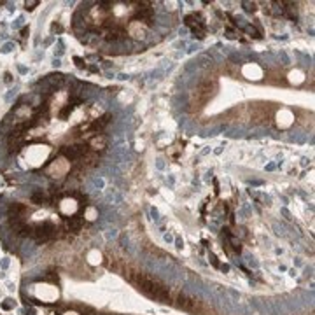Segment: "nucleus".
<instances>
[{
  "label": "nucleus",
  "mask_w": 315,
  "mask_h": 315,
  "mask_svg": "<svg viewBox=\"0 0 315 315\" xmlns=\"http://www.w3.org/2000/svg\"><path fill=\"white\" fill-rule=\"evenodd\" d=\"M156 166H158V170H163V168H165V163H163V159H158Z\"/></svg>",
  "instance_id": "nucleus-20"
},
{
  "label": "nucleus",
  "mask_w": 315,
  "mask_h": 315,
  "mask_svg": "<svg viewBox=\"0 0 315 315\" xmlns=\"http://www.w3.org/2000/svg\"><path fill=\"white\" fill-rule=\"evenodd\" d=\"M194 305H196V301H194L193 298H187L186 294H180V296H179V303H177L179 308L187 310V312H194V310H196Z\"/></svg>",
  "instance_id": "nucleus-3"
},
{
  "label": "nucleus",
  "mask_w": 315,
  "mask_h": 315,
  "mask_svg": "<svg viewBox=\"0 0 315 315\" xmlns=\"http://www.w3.org/2000/svg\"><path fill=\"white\" fill-rule=\"evenodd\" d=\"M4 81H5L7 84H11V82H12V75H11L9 72H5V74H4Z\"/></svg>",
  "instance_id": "nucleus-15"
},
{
  "label": "nucleus",
  "mask_w": 315,
  "mask_h": 315,
  "mask_svg": "<svg viewBox=\"0 0 315 315\" xmlns=\"http://www.w3.org/2000/svg\"><path fill=\"white\" fill-rule=\"evenodd\" d=\"M18 72H19V74H23V75H25V74H26V72H28V68H26V67H23V65H18Z\"/></svg>",
  "instance_id": "nucleus-18"
},
{
  "label": "nucleus",
  "mask_w": 315,
  "mask_h": 315,
  "mask_svg": "<svg viewBox=\"0 0 315 315\" xmlns=\"http://www.w3.org/2000/svg\"><path fill=\"white\" fill-rule=\"evenodd\" d=\"M91 182H93V186H95L96 189H103L105 187V180L102 179V177H93Z\"/></svg>",
  "instance_id": "nucleus-7"
},
{
  "label": "nucleus",
  "mask_w": 315,
  "mask_h": 315,
  "mask_svg": "<svg viewBox=\"0 0 315 315\" xmlns=\"http://www.w3.org/2000/svg\"><path fill=\"white\" fill-rule=\"evenodd\" d=\"M53 67H54V68L61 67V60H60V58H54V60H53Z\"/></svg>",
  "instance_id": "nucleus-17"
},
{
  "label": "nucleus",
  "mask_w": 315,
  "mask_h": 315,
  "mask_svg": "<svg viewBox=\"0 0 315 315\" xmlns=\"http://www.w3.org/2000/svg\"><path fill=\"white\" fill-rule=\"evenodd\" d=\"M35 5H39V2H37V0H33V2H25V7H26V11H32Z\"/></svg>",
  "instance_id": "nucleus-14"
},
{
  "label": "nucleus",
  "mask_w": 315,
  "mask_h": 315,
  "mask_svg": "<svg viewBox=\"0 0 315 315\" xmlns=\"http://www.w3.org/2000/svg\"><path fill=\"white\" fill-rule=\"evenodd\" d=\"M12 96H16V88H14V89H9V93L5 95V102H11Z\"/></svg>",
  "instance_id": "nucleus-13"
},
{
  "label": "nucleus",
  "mask_w": 315,
  "mask_h": 315,
  "mask_svg": "<svg viewBox=\"0 0 315 315\" xmlns=\"http://www.w3.org/2000/svg\"><path fill=\"white\" fill-rule=\"evenodd\" d=\"M282 214H284V215H285V217H287V219H291V217H289V215H291V214H289V210H287V208H282Z\"/></svg>",
  "instance_id": "nucleus-24"
},
{
  "label": "nucleus",
  "mask_w": 315,
  "mask_h": 315,
  "mask_svg": "<svg viewBox=\"0 0 315 315\" xmlns=\"http://www.w3.org/2000/svg\"><path fill=\"white\" fill-rule=\"evenodd\" d=\"M53 42V37H49V39H46V42H44V46H49Z\"/></svg>",
  "instance_id": "nucleus-25"
},
{
  "label": "nucleus",
  "mask_w": 315,
  "mask_h": 315,
  "mask_svg": "<svg viewBox=\"0 0 315 315\" xmlns=\"http://www.w3.org/2000/svg\"><path fill=\"white\" fill-rule=\"evenodd\" d=\"M91 147H93L95 151H102L105 147V137H95V138L91 140Z\"/></svg>",
  "instance_id": "nucleus-6"
},
{
  "label": "nucleus",
  "mask_w": 315,
  "mask_h": 315,
  "mask_svg": "<svg viewBox=\"0 0 315 315\" xmlns=\"http://www.w3.org/2000/svg\"><path fill=\"white\" fill-rule=\"evenodd\" d=\"M243 5H245V11H247V12H254V11H256V4H250V2H243Z\"/></svg>",
  "instance_id": "nucleus-12"
},
{
  "label": "nucleus",
  "mask_w": 315,
  "mask_h": 315,
  "mask_svg": "<svg viewBox=\"0 0 315 315\" xmlns=\"http://www.w3.org/2000/svg\"><path fill=\"white\" fill-rule=\"evenodd\" d=\"M107 201H112V203H121V201H123V196L117 193V189L110 187V189L107 191Z\"/></svg>",
  "instance_id": "nucleus-5"
},
{
  "label": "nucleus",
  "mask_w": 315,
  "mask_h": 315,
  "mask_svg": "<svg viewBox=\"0 0 315 315\" xmlns=\"http://www.w3.org/2000/svg\"><path fill=\"white\" fill-rule=\"evenodd\" d=\"M16 46L12 44V42H7V44H4L2 47H0V53H4V54H7V53H11L12 49H14Z\"/></svg>",
  "instance_id": "nucleus-9"
},
{
  "label": "nucleus",
  "mask_w": 315,
  "mask_h": 315,
  "mask_svg": "<svg viewBox=\"0 0 315 315\" xmlns=\"http://www.w3.org/2000/svg\"><path fill=\"white\" fill-rule=\"evenodd\" d=\"M68 172H70V165L65 158H56L47 168V175L53 177V179H63Z\"/></svg>",
  "instance_id": "nucleus-1"
},
{
  "label": "nucleus",
  "mask_w": 315,
  "mask_h": 315,
  "mask_svg": "<svg viewBox=\"0 0 315 315\" xmlns=\"http://www.w3.org/2000/svg\"><path fill=\"white\" fill-rule=\"evenodd\" d=\"M147 32H149V26H147V23H144V21H137V19H133V21H130V25H128V33L131 35V40H138V39H145L147 37Z\"/></svg>",
  "instance_id": "nucleus-2"
},
{
  "label": "nucleus",
  "mask_w": 315,
  "mask_h": 315,
  "mask_svg": "<svg viewBox=\"0 0 315 315\" xmlns=\"http://www.w3.org/2000/svg\"><path fill=\"white\" fill-rule=\"evenodd\" d=\"M151 215H152V219H154V221H158V219H159V217H158V210H156V208H151Z\"/></svg>",
  "instance_id": "nucleus-19"
},
{
  "label": "nucleus",
  "mask_w": 315,
  "mask_h": 315,
  "mask_svg": "<svg viewBox=\"0 0 315 315\" xmlns=\"http://www.w3.org/2000/svg\"><path fill=\"white\" fill-rule=\"evenodd\" d=\"M280 58H282V61H284V65H287V63H289V56H287V54H285L284 51L280 53Z\"/></svg>",
  "instance_id": "nucleus-16"
},
{
  "label": "nucleus",
  "mask_w": 315,
  "mask_h": 315,
  "mask_svg": "<svg viewBox=\"0 0 315 315\" xmlns=\"http://www.w3.org/2000/svg\"><path fill=\"white\" fill-rule=\"evenodd\" d=\"M67 226H68L70 231H79V229H81V226H82V217H79V215L70 217L68 222H67Z\"/></svg>",
  "instance_id": "nucleus-4"
},
{
  "label": "nucleus",
  "mask_w": 315,
  "mask_h": 315,
  "mask_svg": "<svg viewBox=\"0 0 315 315\" xmlns=\"http://www.w3.org/2000/svg\"><path fill=\"white\" fill-rule=\"evenodd\" d=\"M63 53H65V49H63V40H61V39H58V47L54 49V58H60Z\"/></svg>",
  "instance_id": "nucleus-8"
},
{
  "label": "nucleus",
  "mask_w": 315,
  "mask_h": 315,
  "mask_svg": "<svg viewBox=\"0 0 315 315\" xmlns=\"http://www.w3.org/2000/svg\"><path fill=\"white\" fill-rule=\"evenodd\" d=\"M222 147H224V145H221V147H217V149H215V154H221V152H222Z\"/></svg>",
  "instance_id": "nucleus-27"
},
{
  "label": "nucleus",
  "mask_w": 315,
  "mask_h": 315,
  "mask_svg": "<svg viewBox=\"0 0 315 315\" xmlns=\"http://www.w3.org/2000/svg\"><path fill=\"white\" fill-rule=\"evenodd\" d=\"M119 79H121V81H126L128 75H126V74H119Z\"/></svg>",
  "instance_id": "nucleus-26"
},
{
  "label": "nucleus",
  "mask_w": 315,
  "mask_h": 315,
  "mask_svg": "<svg viewBox=\"0 0 315 315\" xmlns=\"http://www.w3.org/2000/svg\"><path fill=\"white\" fill-rule=\"evenodd\" d=\"M165 242L172 243V242H173V236H172V235H165Z\"/></svg>",
  "instance_id": "nucleus-22"
},
{
  "label": "nucleus",
  "mask_w": 315,
  "mask_h": 315,
  "mask_svg": "<svg viewBox=\"0 0 315 315\" xmlns=\"http://www.w3.org/2000/svg\"><path fill=\"white\" fill-rule=\"evenodd\" d=\"M117 236V229H107V233H105V238L107 240H112V238H116Z\"/></svg>",
  "instance_id": "nucleus-11"
},
{
  "label": "nucleus",
  "mask_w": 315,
  "mask_h": 315,
  "mask_svg": "<svg viewBox=\"0 0 315 315\" xmlns=\"http://www.w3.org/2000/svg\"><path fill=\"white\" fill-rule=\"evenodd\" d=\"M23 23H25V18H23V16H19V18L12 23V28H14V30H18L19 26H23Z\"/></svg>",
  "instance_id": "nucleus-10"
},
{
  "label": "nucleus",
  "mask_w": 315,
  "mask_h": 315,
  "mask_svg": "<svg viewBox=\"0 0 315 315\" xmlns=\"http://www.w3.org/2000/svg\"><path fill=\"white\" fill-rule=\"evenodd\" d=\"M75 61H77V67H81V68L84 67V63H82V60H81V58H75Z\"/></svg>",
  "instance_id": "nucleus-23"
},
{
  "label": "nucleus",
  "mask_w": 315,
  "mask_h": 315,
  "mask_svg": "<svg viewBox=\"0 0 315 315\" xmlns=\"http://www.w3.org/2000/svg\"><path fill=\"white\" fill-rule=\"evenodd\" d=\"M0 266H2V268L5 270V268L9 266V259H7V257H5V259H2V263H0Z\"/></svg>",
  "instance_id": "nucleus-21"
}]
</instances>
